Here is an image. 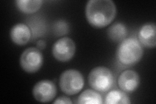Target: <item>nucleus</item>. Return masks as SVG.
Returning <instances> with one entry per match:
<instances>
[{
	"label": "nucleus",
	"mask_w": 156,
	"mask_h": 104,
	"mask_svg": "<svg viewBox=\"0 0 156 104\" xmlns=\"http://www.w3.org/2000/svg\"><path fill=\"white\" fill-rule=\"evenodd\" d=\"M116 14V5L111 0H90L85 8L88 22L96 28L108 26L115 19Z\"/></svg>",
	"instance_id": "f257e3e1"
},
{
	"label": "nucleus",
	"mask_w": 156,
	"mask_h": 104,
	"mask_svg": "<svg viewBox=\"0 0 156 104\" xmlns=\"http://www.w3.org/2000/svg\"><path fill=\"white\" fill-rule=\"evenodd\" d=\"M144 50L139 40L129 37L120 42L116 49V59L124 66H131L139 62L143 57Z\"/></svg>",
	"instance_id": "f03ea898"
},
{
	"label": "nucleus",
	"mask_w": 156,
	"mask_h": 104,
	"mask_svg": "<svg viewBox=\"0 0 156 104\" xmlns=\"http://www.w3.org/2000/svg\"><path fill=\"white\" fill-rule=\"evenodd\" d=\"M89 83L94 90L105 92L113 87L115 78L109 68L105 66H98L92 69L89 73Z\"/></svg>",
	"instance_id": "7ed1b4c3"
},
{
	"label": "nucleus",
	"mask_w": 156,
	"mask_h": 104,
	"mask_svg": "<svg viewBox=\"0 0 156 104\" xmlns=\"http://www.w3.org/2000/svg\"><path fill=\"white\" fill-rule=\"evenodd\" d=\"M61 91L68 95L80 92L84 86V78L80 72L70 69L63 72L59 78Z\"/></svg>",
	"instance_id": "20e7f679"
},
{
	"label": "nucleus",
	"mask_w": 156,
	"mask_h": 104,
	"mask_svg": "<svg viewBox=\"0 0 156 104\" xmlns=\"http://www.w3.org/2000/svg\"><path fill=\"white\" fill-rule=\"evenodd\" d=\"M20 63L23 70L26 72H36L42 65V53L37 48H27L21 55Z\"/></svg>",
	"instance_id": "39448f33"
},
{
	"label": "nucleus",
	"mask_w": 156,
	"mask_h": 104,
	"mask_svg": "<svg viewBox=\"0 0 156 104\" xmlns=\"http://www.w3.org/2000/svg\"><path fill=\"white\" fill-rule=\"evenodd\" d=\"M76 52V44L72 39L62 37L57 40L52 48L53 56L61 62L70 61Z\"/></svg>",
	"instance_id": "423d86ee"
},
{
	"label": "nucleus",
	"mask_w": 156,
	"mask_h": 104,
	"mask_svg": "<svg viewBox=\"0 0 156 104\" xmlns=\"http://www.w3.org/2000/svg\"><path fill=\"white\" fill-rule=\"evenodd\" d=\"M57 88L53 82L50 80H42L34 86L33 95L40 102L46 103L51 101L56 96Z\"/></svg>",
	"instance_id": "0eeeda50"
},
{
	"label": "nucleus",
	"mask_w": 156,
	"mask_h": 104,
	"mask_svg": "<svg viewBox=\"0 0 156 104\" xmlns=\"http://www.w3.org/2000/svg\"><path fill=\"white\" fill-rule=\"evenodd\" d=\"M118 84L122 91L125 92H132L136 90L139 86V74L132 70H125L122 72L119 77Z\"/></svg>",
	"instance_id": "6e6552de"
},
{
	"label": "nucleus",
	"mask_w": 156,
	"mask_h": 104,
	"mask_svg": "<svg viewBox=\"0 0 156 104\" xmlns=\"http://www.w3.org/2000/svg\"><path fill=\"white\" fill-rule=\"evenodd\" d=\"M139 41L148 48L156 45V26L154 23H146L140 27L138 34Z\"/></svg>",
	"instance_id": "1a4fd4ad"
},
{
	"label": "nucleus",
	"mask_w": 156,
	"mask_h": 104,
	"mask_svg": "<svg viewBox=\"0 0 156 104\" xmlns=\"http://www.w3.org/2000/svg\"><path fill=\"white\" fill-rule=\"evenodd\" d=\"M10 36L14 43L18 45H25L30 40L31 33L27 25L20 23L12 27Z\"/></svg>",
	"instance_id": "9d476101"
},
{
	"label": "nucleus",
	"mask_w": 156,
	"mask_h": 104,
	"mask_svg": "<svg viewBox=\"0 0 156 104\" xmlns=\"http://www.w3.org/2000/svg\"><path fill=\"white\" fill-rule=\"evenodd\" d=\"M128 34V29L122 23H113L107 29V35L114 42H122Z\"/></svg>",
	"instance_id": "9b49d317"
},
{
	"label": "nucleus",
	"mask_w": 156,
	"mask_h": 104,
	"mask_svg": "<svg viewBox=\"0 0 156 104\" xmlns=\"http://www.w3.org/2000/svg\"><path fill=\"white\" fill-rule=\"evenodd\" d=\"M15 3L21 12L26 14H33L40 9L43 2L41 0H18Z\"/></svg>",
	"instance_id": "f8f14e48"
},
{
	"label": "nucleus",
	"mask_w": 156,
	"mask_h": 104,
	"mask_svg": "<svg viewBox=\"0 0 156 104\" xmlns=\"http://www.w3.org/2000/svg\"><path fill=\"white\" fill-rule=\"evenodd\" d=\"M105 103L106 104H128L131 103L129 98L123 91L113 90L107 94Z\"/></svg>",
	"instance_id": "ddd939ff"
},
{
	"label": "nucleus",
	"mask_w": 156,
	"mask_h": 104,
	"mask_svg": "<svg viewBox=\"0 0 156 104\" xmlns=\"http://www.w3.org/2000/svg\"><path fill=\"white\" fill-rule=\"evenodd\" d=\"M77 103L82 104H101L103 100L101 96L98 92L91 89H87L78 97Z\"/></svg>",
	"instance_id": "4468645a"
},
{
	"label": "nucleus",
	"mask_w": 156,
	"mask_h": 104,
	"mask_svg": "<svg viewBox=\"0 0 156 104\" xmlns=\"http://www.w3.org/2000/svg\"><path fill=\"white\" fill-rule=\"evenodd\" d=\"M53 103H66V104H71L72 103V102L71 101L70 99L66 96H60L57 98L56 100L53 102Z\"/></svg>",
	"instance_id": "2eb2a0df"
},
{
	"label": "nucleus",
	"mask_w": 156,
	"mask_h": 104,
	"mask_svg": "<svg viewBox=\"0 0 156 104\" xmlns=\"http://www.w3.org/2000/svg\"><path fill=\"white\" fill-rule=\"evenodd\" d=\"M37 46L40 49H44L46 47V42L44 41H39L37 44Z\"/></svg>",
	"instance_id": "dca6fc26"
}]
</instances>
